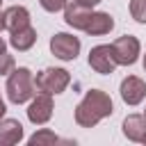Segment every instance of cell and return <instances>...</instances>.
<instances>
[{"instance_id":"obj_21","label":"cell","mask_w":146,"mask_h":146,"mask_svg":"<svg viewBox=\"0 0 146 146\" xmlns=\"http://www.w3.org/2000/svg\"><path fill=\"white\" fill-rule=\"evenodd\" d=\"M2 30H5V11L0 9V32H2Z\"/></svg>"},{"instance_id":"obj_23","label":"cell","mask_w":146,"mask_h":146,"mask_svg":"<svg viewBox=\"0 0 146 146\" xmlns=\"http://www.w3.org/2000/svg\"><path fill=\"white\" fill-rule=\"evenodd\" d=\"M144 71H146V55H144Z\"/></svg>"},{"instance_id":"obj_7","label":"cell","mask_w":146,"mask_h":146,"mask_svg":"<svg viewBox=\"0 0 146 146\" xmlns=\"http://www.w3.org/2000/svg\"><path fill=\"white\" fill-rule=\"evenodd\" d=\"M52 110H55V105H52L50 94H41L39 91V94H34V98H32V103L27 107V119L34 125H43L46 121H50Z\"/></svg>"},{"instance_id":"obj_9","label":"cell","mask_w":146,"mask_h":146,"mask_svg":"<svg viewBox=\"0 0 146 146\" xmlns=\"http://www.w3.org/2000/svg\"><path fill=\"white\" fill-rule=\"evenodd\" d=\"M91 14H94L91 7H84V5H80L78 0H75V2H68V5L64 7V21H66V25H71L73 30H82V32H84Z\"/></svg>"},{"instance_id":"obj_22","label":"cell","mask_w":146,"mask_h":146,"mask_svg":"<svg viewBox=\"0 0 146 146\" xmlns=\"http://www.w3.org/2000/svg\"><path fill=\"white\" fill-rule=\"evenodd\" d=\"M5 50H7V41L0 36V52H5Z\"/></svg>"},{"instance_id":"obj_13","label":"cell","mask_w":146,"mask_h":146,"mask_svg":"<svg viewBox=\"0 0 146 146\" xmlns=\"http://www.w3.org/2000/svg\"><path fill=\"white\" fill-rule=\"evenodd\" d=\"M112 27H114V18L107 11H94L87 27H84V32L91 34V36H103V34L112 32Z\"/></svg>"},{"instance_id":"obj_16","label":"cell","mask_w":146,"mask_h":146,"mask_svg":"<svg viewBox=\"0 0 146 146\" xmlns=\"http://www.w3.org/2000/svg\"><path fill=\"white\" fill-rule=\"evenodd\" d=\"M130 16L137 23L146 25V0H130Z\"/></svg>"},{"instance_id":"obj_24","label":"cell","mask_w":146,"mask_h":146,"mask_svg":"<svg viewBox=\"0 0 146 146\" xmlns=\"http://www.w3.org/2000/svg\"><path fill=\"white\" fill-rule=\"evenodd\" d=\"M144 116H146V110H144Z\"/></svg>"},{"instance_id":"obj_2","label":"cell","mask_w":146,"mask_h":146,"mask_svg":"<svg viewBox=\"0 0 146 146\" xmlns=\"http://www.w3.org/2000/svg\"><path fill=\"white\" fill-rule=\"evenodd\" d=\"M36 94V84H34V75L27 66L14 68L7 78V98L14 105H23L30 98H34Z\"/></svg>"},{"instance_id":"obj_12","label":"cell","mask_w":146,"mask_h":146,"mask_svg":"<svg viewBox=\"0 0 146 146\" xmlns=\"http://www.w3.org/2000/svg\"><path fill=\"white\" fill-rule=\"evenodd\" d=\"M23 139V125L16 119H0V146H14Z\"/></svg>"},{"instance_id":"obj_18","label":"cell","mask_w":146,"mask_h":146,"mask_svg":"<svg viewBox=\"0 0 146 146\" xmlns=\"http://www.w3.org/2000/svg\"><path fill=\"white\" fill-rule=\"evenodd\" d=\"M39 2H41V7H43L46 11H50V14L62 11V9L68 5V0H39Z\"/></svg>"},{"instance_id":"obj_14","label":"cell","mask_w":146,"mask_h":146,"mask_svg":"<svg viewBox=\"0 0 146 146\" xmlns=\"http://www.w3.org/2000/svg\"><path fill=\"white\" fill-rule=\"evenodd\" d=\"M34 43H36V30H34L32 25H27V27H23V30H16V32H11V36H9V46L16 48L18 52L30 50Z\"/></svg>"},{"instance_id":"obj_20","label":"cell","mask_w":146,"mask_h":146,"mask_svg":"<svg viewBox=\"0 0 146 146\" xmlns=\"http://www.w3.org/2000/svg\"><path fill=\"white\" fill-rule=\"evenodd\" d=\"M5 112H7V107H5V103H2V98H0V119H5Z\"/></svg>"},{"instance_id":"obj_26","label":"cell","mask_w":146,"mask_h":146,"mask_svg":"<svg viewBox=\"0 0 146 146\" xmlns=\"http://www.w3.org/2000/svg\"><path fill=\"white\" fill-rule=\"evenodd\" d=\"M0 2H2V0H0Z\"/></svg>"},{"instance_id":"obj_1","label":"cell","mask_w":146,"mask_h":146,"mask_svg":"<svg viewBox=\"0 0 146 146\" xmlns=\"http://www.w3.org/2000/svg\"><path fill=\"white\" fill-rule=\"evenodd\" d=\"M112 112H114V105L110 94L100 89H89L75 107V123L80 128H94L103 119L112 116Z\"/></svg>"},{"instance_id":"obj_5","label":"cell","mask_w":146,"mask_h":146,"mask_svg":"<svg viewBox=\"0 0 146 146\" xmlns=\"http://www.w3.org/2000/svg\"><path fill=\"white\" fill-rule=\"evenodd\" d=\"M50 52L62 62H73L80 55V39L66 32H57L50 39Z\"/></svg>"},{"instance_id":"obj_25","label":"cell","mask_w":146,"mask_h":146,"mask_svg":"<svg viewBox=\"0 0 146 146\" xmlns=\"http://www.w3.org/2000/svg\"><path fill=\"white\" fill-rule=\"evenodd\" d=\"M144 144H146V141H144Z\"/></svg>"},{"instance_id":"obj_3","label":"cell","mask_w":146,"mask_h":146,"mask_svg":"<svg viewBox=\"0 0 146 146\" xmlns=\"http://www.w3.org/2000/svg\"><path fill=\"white\" fill-rule=\"evenodd\" d=\"M68 82H71V73H68L66 68H55V66L39 71L36 78H34L36 91L50 94V96H52V94H62V91L68 87Z\"/></svg>"},{"instance_id":"obj_15","label":"cell","mask_w":146,"mask_h":146,"mask_svg":"<svg viewBox=\"0 0 146 146\" xmlns=\"http://www.w3.org/2000/svg\"><path fill=\"white\" fill-rule=\"evenodd\" d=\"M57 141H62L55 132H50L48 128H41V130H36L32 137H30V144L32 146H41V144H57Z\"/></svg>"},{"instance_id":"obj_17","label":"cell","mask_w":146,"mask_h":146,"mask_svg":"<svg viewBox=\"0 0 146 146\" xmlns=\"http://www.w3.org/2000/svg\"><path fill=\"white\" fill-rule=\"evenodd\" d=\"M14 68H16L14 57H11L7 50H5V52H0V75H9Z\"/></svg>"},{"instance_id":"obj_10","label":"cell","mask_w":146,"mask_h":146,"mask_svg":"<svg viewBox=\"0 0 146 146\" xmlns=\"http://www.w3.org/2000/svg\"><path fill=\"white\" fill-rule=\"evenodd\" d=\"M121 128L130 141H139V144L146 141V116L144 114H128L123 119Z\"/></svg>"},{"instance_id":"obj_11","label":"cell","mask_w":146,"mask_h":146,"mask_svg":"<svg viewBox=\"0 0 146 146\" xmlns=\"http://www.w3.org/2000/svg\"><path fill=\"white\" fill-rule=\"evenodd\" d=\"M27 25H30V11L23 5H11L5 9V30H9V34Z\"/></svg>"},{"instance_id":"obj_6","label":"cell","mask_w":146,"mask_h":146,"mask_svg":"<svg viewBox=\"0 0 146 146\" xmlns=\"http://www.w3.org/2000/svg\"><path fill=\"white\" fill-rule=\"evenodd\" d=\"M89 66L100 73V75H107V73H114V68L119 66L116 59H114V52H112V43H100V46H94L89 50Z\"/></svg>"},{"instance_id":"obj_8","label":"cell","mask_w":146,"mask_h":146,"mask_svg":"<svg viewBox=\"0 0 146 146\" xmlns=\"http://www.w3.org/2000/svg\"><path fill=\"white\" fill-rule=\"evenodd\" d=\"M119 91H121V98L125 105H139L146 98V82L137 75H128V78H123Z\"/></svg>"},{"instance_id":"obj_19","label":"cell","mask_w":146,"mask_h":146,"mask_svg":"<svg viewBox=\"0 0 146 146\" xmlns=\"http://www.w3.org/2000/svg\"><path fill=\"white\" fill-rule=\"evenodd\" d=\"M80 5H84V7H96L98 2H103V0H78Z\"/></svg>"},{"instance_id":"obj_4","label":"cell","mask_w":146,"mask_h":146,"mask_svg":"<svg viewBox=\"0 0 146 146\" xmlns=\"http://www.w3.org/2000/svg\"><path fill=\"white\" fill-rule=\"evenodd\" d=\"M112 52H114V59L116 64L121 66H132L141 52V46H139V39L132 36V34H123L119 36L114 43H112Z\"/></svg>"}]
</instances>
